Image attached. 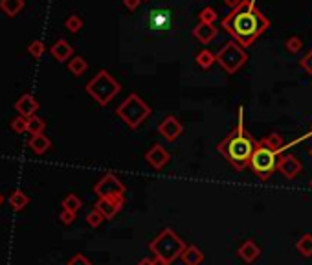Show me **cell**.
<instances>
[{
    "label": "cell",
    "mask_w": 312,
    "mask_h": 265,
    "mask_svg": "<svg viewBox=\"0 0 312 265\" xmlns=\"http://www.w3.org/2000/svg\"><path fill=\"white\" fill-rule=\"evenodd\" d=\"M268 28L270 21L254 4V0H242L241 6L232 9L230 15H226L222 21V30L228 31L233 41L241 44L242 48L250 46Z\"/></svg>",
    "instance_id": "6da1fadb"
},
{
    "label": "cell",
    "mask_w": 312,
    "mask_h": 265,
    "mask_svg": "<svg viewBox=\"0 0 312 265\" xmlns=\"http://www.w3.org/2000/svg\"><path fill=\"white\" fill-rule=\"evenodd\" d=\"M242 115H244V109L241 107L237 127L233 129V132H230L228 138H224L217 146V151L222 157H226L235 169H244L246 166H250V159L255 151V146H257V142L244 129V116Z\"/></svg>",
    "instance_id": "7a4b0ae2"
},
{
    "label": "cell",
    "mask_w": 312,
    "mask_h": 265,
    "mask_svg": "<svg viewBox=\"0 0 312 265\" xmlns=\"http://www.w3.org/2000/svg\"><path fill=\"white\" fill-rule=\"evenodd\" d=\"M119 88H121V85L107 70H99L92 80L87 83V92L103 107L119 92Z\"/></svg>",
    "instance_id": "3957f363"
},
{
    "label": "cell",
    "mask_w": 312,
    "mask_h": 265,
    "mask_svg": "<svg viewBox=\"0 0 312 265\" xmlns=\"http://www.w3.org/2000/svg\"><path fill=\"white\" fill-rule=\"evenodd\" d=\"M116 115L123 120L129 127L136 129L145 122V118L151 116V107L147 105L138 94H131V96L116 109Z\"/></svg>",
    "instance_id": "277c9868"
},
{
    "label": "cell",
    "mask_w": 312,
    "mask_h": 265,
    "mask_svg": "<svg viewBox=\"0 0 312 265\" xmlns=\"http://www.w3.org/2000/svg\"><path fill=\"white\" fill-rule=\"evenodd\" d=\"M277 160H279V153H277V151L270 149V147L263 146L261 142H257L255 151L250 159V168L254 169V173L259 177V179L266 181L277 169Z\"/></svg>",
    "instance_id": "5b68a950"
},
{
    "label": "cell",
    "mask_w": 312,
    "mask_h": 265,
    "mask_svg": "<svg viewBox=\"0 0 312 265\" xmlns=\"http://www.w3.org/2000/svg\"><path fill=\"white\" fill-rule=\"evenodd\" d=\"M151 251H153L156 256L162 258V260H165L167 263H171L175 258H178L182 252L185 251V247L184 243H182V239L178 238V236H175L173 230L167 229L151 243Z\"/></svg>",
    "instance_id": "8992f818"
},
{
    "label": "cell",
    "mask_w": 312,
    "mask_h": 265,
    "mask_svg": "<svg viewBox=\"0 0 312 265\" xmlns=\"http://www.w3.org/2000/svg\"><path fill=\"white\" fill-rule=\"evenodd\" d=\"M248 55L244 52L241 44L235 43V41H230L226 43L222 48L217 52V63L220 65V68L228 74H235V72L241 68L244 63H246Z\"/></svg>",
    "instance_id": "52a82bcc"
},
{
    "label": "cell",
    "mask_w": 312,
    "mask_h": 265,
    "mask_svg": "<svg viewBox=\"0 0 312 265\" xmlns=\"http://www.w3.org/2000/svg\"><path fill=\"white\" fill-rule=\"evenodd\" d=\"M94 192H96L99 197H123L125 186L119 182V179L112 173H107L101 181L94 186Z\"/></svg>",
    "instance_id": "ba28073f"
},
{
    "label": "cell",
    "mask_w": 312,
    "mask_h": 265,
    "mask_svg": "<svg viewBox=\"0 0 312 265\" xmlns=\"http://www.w3.org/2000/svg\"><path fill=\"white\" fill-rule=\"evenodd\" d=\"M277 169H279V173L285 175L286 179H294V177H298L299 173H301L303 166H301V160H299L298 157H294V155H285V157H281V159L277 160Z\"/></svg>",
    "instance_id": "9c48e42d"
},
{
    "label": "cell",
    "mask_w": 312,
    "mask_h": 265,
    "mask_svg": "<svg viewBox=\"0 0 312 265\" xmlns=\"http://www.w3.org/2000/svg\"><path fill=\"white\" fill-rule=\"evenodd\" d=\"M158 132L165 140L175 142L182 135V124L175 116H167V118H163L158 124Z\"/></svg>",
    "instance_id": "30bf717a"
},
{
    "label": "cell",
    "mask_w": 312,
    "mask_h": 265,
    "mask_svg": "<svg viewBox=\"0 0 312 265\" xmlns=\"http://www.w3.org/2000/svg\"><path fill=\"white\" fill-rule=\"evenodd\" d=\"M123 206V197H99L96 208L105 216V219H112Z\"/></svg>",
    "instance_id": "8fae6325"
},
{
    "label": "cell",
    "mask_w": 312,
    "mask_h": 265,
    "mask_svg": "<svg viewBox=\"0 0 312 265\" xmlns=\"http://www.w3.org/2000/svg\"><path fill=\"white\" fill-rule=\"evenodd\" d=\"M145 160L154 169H162L163 166H167V162L171 160V155H169L167 149H163L160 144H154V146L145 153Z\"/></svg>",
    "instance_id": "7c38bea8"
},
{
    "label": "cell",
    "mask_w": 312,
    "mask_h": 265,
    "mask_svg": "<svg viewBox=\"0 0 312 265\" xmlns=\"http://www.w3.org/2000/svg\"><path fill=\"white\" fill-rule=\"evenodd\" d=\"M15 110L18 112V116H24V118H30L39 110V102L33 94H22L20 98L15 103Z\"/></svg>",
    "instance_id": "4fadbf2b"
},
{
    "label": "cell",
    "mask_w": 312,
    "mask_h": 265,
    "mask_svg": "<svg viewBox=\"0 0 312 265\" xmlns=\"http://www.w3.org/2000/svg\"><path fill=\"white\" fill-rule=\"evenodd\" d=\"M50 53H52V58L55 59V61L65 63L74 58V48H72V44L66 39H57L50 46Z\"/></svg>",
    "instance_id": "5bb4252c"
},
{
    "label": "cell",
    "mask_w": 312,
    "mask_h": 265,
    "mask_svg": "<svg viewBox=\"0 0 312 265\" xmlns=\"http://www.w3.org/2000/svg\"><path fill=\"white\" fill-rule=\"evenodd\" d=\"M217 33L219 30L215 28V24H207V22H198L193 30L195 39H198L202 44H210L217 37Z\"/></svg>",
    "instance_id": "9a60e30c"
},
{
    "label": "cell",
    "mask_w": 312,
    "mask_h": 265,
    "mask_svg": "<svg viewBox=\"0 0 312 265\" xmlns=\"http://www.w3.org/2000/svg\"><path fill=\"white\" fill-rule=\"evenodd\" d=\"M28 147H30L35 155H44L50 147H52V140H50L44 132L33 135V137H30V140H28Z\"/></svg>",
    "instance_id": "2e32d148"
},
{
    "label": "cell",
    "mask_w": 312,
    "mask_h": 265,
    "mask_svg": "<svg viewBox=\"0 0 312 265\" xmlns=\"http://www.w3.org/2000/svg\"><path fill=\"white\" fill-rule=\"evenodd\" d=\"M26 6V0H0V9L8 17H17Z\"/></svg>",
    "instance_id": "e0dca14e"
},
{
    "label": "cell",
    "mask_w": 312,
    "mask_h": 265,
    "mask_svg": "<svg viewBox=\"0 0 312 265\" xmlns=\"http://www.w3.org/2000/svg\"><path fill=\"white\" fill-rule=\"evenodd\" d=\"M259 252H261L259 247H257L254 241H244L241 245V249H239V256L246 261V263H252L254 260H257Z\"/></svg>",
    "instance_id": "ac0fdd59"
},
{
    "label": "cell",
    "mask_w": 312,
    "mask_h": 265,
    "mask_svg": "<svg viewBox=\"0 0 312 265\" xmlns=\"http://www.w3.org/2000/svg\"><path fill=\"white\" fill-rule=\"evenodd\" d=\"M28 204H30V197H28L24 192L15 190L13 194L9 195V206L13 208L15 212H22V210H24Z\"/></svg>",
    "instance_id": "d6986e66"
},
{
    "label": "cell",
    "mask_w": 312,
    "mask_h": 265,
    "mask_svg": "<svg viewBox=\"0 0 312 265\" xmlns=\"http://www.w3.org/2000/svg\"><path fill=\"white\" fill-rule=\"evenodd\" d=\"M263 146L270 147V149L277 151V153H281L283 149H286L285 147V140H283V137L279 135V132H270L268 137L263 138V140H259Z\"/></svg>",
    "instance_id": "ffe728a7"
},
{
    "label": "cell",
    "mask_w": 312,
    "mask_h": 265,
    "mask_svg": "<svg viewBox=\"0 0 312 265\" xmlns=\"http://www.w3.org/2000/svg\"><path fill=\"white\" fill-rule=\"evenodd\" d=\"M197 65L200 66V68H204V70H207V68H211L213 66V63H217V53H213L211 50H200V52L197 53Z\"/></svg>",
    "instance_id": "44dd1931"
},
{
    "label": "cell",
    "mask_w": 312,
    "mask_h": 265,
    "mask_svg": "<svg viewBox=\"0 0 312 265\" xmlns=\"http://www.w3.org/2000/svg\"><path fill=\"white\" fill-rule=\"evenodd\" d=\"M87 68H88L87 59L81 58V55H74V58L68 61V70L74 75H83L85 72H87Z\"/></svg>",
    "instance_id": "7402d4cb"
},
{
    "label": "cell",
    "mask_w": 312,
    "mask_h": 265,
    "mask_svg": "<svg viewBox=\"0 0 312 265\" xmlns=\"http://www.w3.org/2000/svg\"><path fill=\"white\" fill-rule=\"evenodd\" d=\"M44 129H46V122H44L43 118H39L37 115H33V116L28 118L26 132H30L31 137H33V135H40V132H44Z\"/></svg>",
    "instance_id": "603a6c76"
},
{
    "label": "cell",
    "mask_w": 312,
    "mask_h": 265,
    "mask_svg": "<svg viewBox=\"0 0 312 265\" xmlns=\"http://www.w3.org/2000/svg\"><path fill=\"white\" fill-rule=\"evenodd\" d=\"M182 260L185 261V265H198L202 261V252L197 247H188L182 252Z\"/></svg>",
    "instance_id": "cb8c5ba5"
},
{
    "label": "cell",
    "mask_w": 312,
    "mask_h": 265,
    "mask_svg": "<svg viewBox=\"0 0 312 265\" xmlns=\"http://www.w3.org/2000/svg\"><path fill=\"white\" fill-rule=\"evenodd\" d=\"M81 208V199L77 197V195L70 194V195H66L65 199H63V210H68V212H77Z\"/></svg>",
    "instance_id": "d4e9b609"
},
{
    "label": "cell",
    "mask_w": 312,
    "mask_h": 265,
    "mask_svg": "<svg viewBox=\"0 0 312 265\" xmlns=\"http://www.w3.org/2000/svg\"><path fill=\"white\" fill-rule=\"evenodd\" d=\"M298 251L303 254V256H312V236L310 234H303L301 239L296 243Z\"/></svg>",
    "instance_id": "484cf974"
},
{
    "label": "cell",
    "mask_w": 312,
    "mask_h": 265,
    "mask_svg": "<svg viewBox=\"0 0 312 265\" xmlns=\"http://www.w3.org/2000/svg\"><path fill=\"white\" fill-rule=\"evenodd\" d=\"M65 26L70 33H77V31L83 28V18H81L79 15L72 13V15H68V18L65 21Z\"/></svg>",
    "instance_id": "4316f807"
},
{
    "label": "cell",
    "mask_w": 312,
    "mask_h": 265,
    "mask_svg": "<svg viewBox=\"0 0 312 265\" xmlns=\"http://www.w3.org/2000/svg\"><path fill=\"white\" fill-rule=\"evenodd\" d=\"M46 52V46H44L43 41H31L30 46H28V53H30L33 59H40Z\"/></svg>",
    "instance_id": "83f0119b"
},
{
    "label": "cell",
    "mask_w": 312,
    "mask_h": 265,
    "mask_svg": "<svg viewBox=\"0 0 312 265\" xmlns=\"http://www.w3.org/2000/svg\"><path fill=\"white\" fill-rule=\"evenodd\" d=\"M285 46L290 53H299L301 50H303V41H301V37L292 35V37H288V39H286Z\"/></svg>",
    "instance_id": "f1b7e54d"
},
{
    "label": "cell",
    "mask_w": 312,
    "mask_h": 265,
    "mask_svg": "<svg viewBox=\"0 0 312 265\" xmlns=\"http://www.w3.org/2000/svg\"><path fill=\"white\" fill-rule=\"evenodd\" d=\"M103 221H105V216H103L101 212H99V210H97V208H94L92 212H88V216H87V223L90 226H92V229H97V226L101 225Z\"/></svg>",
    "instance_id": "f546056e"
},
{
    "label": "cell",
    "mask_w": 312,
    "mask_h": 265,
    "mask_svg": "<svg viewBox=\"0 0 312 265\" xmlns=\"http://www.w3.org/2000/svg\"><path fill=\"white\" fill-rule=\"evenodd\" d=\"M198 18H200V22H207V24H215V21L219 18V15H217V11L213 8H204L200 13H198Z\"/></svg>",
    "instance_id": "4dcf8cb0"
},
{
    "label": "cell",
    "mask_w": 312,
    "mask_h": 265,
    "mask_svg": "<svg viewBox=\"0 0 312 265\" xmlns=\"http://www.w3.org/2000/svg\"><path fill=\"white\" fill-rule=\"evenodd\" d=\"M11 129H13V132H17V135L26 132L28 118H24V116H17V118H13V120H11Z\"/></svg>",
    "instance_id": "1f68e13d"
},
{
    "label": "cell",
    "mask_w": 312,
    "mask_h": 265,
    "mask_svg": "<svg viewBox=\"0 0 312 265\" xmlns=\"http://www.w3.org/2000/svg\"><path fill=\"white\" fill-rule=\"evenodd\" d=\"M66 265H92L90 263V260H88V258H85L83 254H75L74 258H70V260H68V263Z\"/></svg>",
    "instance_id": "d6a6232c"
},
{
    "label": "cell",
    "mask_w": 312,
    "mask_h": 265,
    "mask_svg": "<svg viewBox=\"0 0 312 265\" xmlns=\"http://www.w3.org/2000/svg\"><path fill=\"white\" fill-rule=\"evenodd\" d=\"M301 66H303L305 70H307L308 74L312 75V48L308 50V52L305 53V58L301 59Z\"/></svg>",
    "instance_id": "836d02e7"
},
{
    "label": "cell",
    "mask_w": 312,
    "mask_h": 265,
    "mask_svg": "<svg viewBox=\"0 0 312 265\" xmlns=\"http://www.w3.org/2000/svg\"><path fill=\"white\" fill-rule=\"evenodd\" d=\"M59 219L65 223V225H72L75 221V214L74 212H68V210H63L61 214H59Z\"/></svg>",
    "instance_id": "e575fe53"
},
{
    "label": "cell",
    "mask_w": 312,
    "mask_h": 265,
    "mask_svg": "<svg viewBox=\"0 0 312 265\" xmlns=\"http://www.w3.org/2000/svg\"><path fill=\"white\" fill-rule=\"evenodd\" d=\"M123 4L127 9H131V11H136L138 8H140L141 0H123Z\"/></svg>",
    "instance_id": "d590c367"
},
{
    "label": "cell",
    "mask_w": 312,
    "mask_h": 265,
    "mask_svg": "<svg viewBox=\"0 0 312 265\" xmlns=\"http://www.w3.org/2000/svg\"><path fill=\"white\" fill-rule=\"evenodd\" d=\"M241 2H242V0H224V4L228 6L230 9L239 8V6H241Z\"/></svg>",
    "instance_id": "8d00e7d4"
},
{
    "label": "cell",
    "mask_w": 312,
    "mask_h": 265,
    "mask_svg": "<svg viewBox=\"0 0 312 265\" xmlns=\"http://www.w3.org/2000/svg\"><path fill=\"white\" fill-rule=\"evenodd\" d=\"M153 265H167V261H165V260H162V258H160V256H156V258H154V260H153Z\"/></svg>",
    "instance_id": "74e56055"
},
{
    "label": "cell",
    "mask_w": 312,
    "mask_h": 265,
    "mask_svg": "<svg viewBox=\"0 0 312 265\" xmlns=\"http://www.w3.org/2000/svg\"><path fill=\"white\" fill-rule=\"evenodd\" d=\"M138 265H153V260H147V258H145V260H141Z\"/></svg>",
    "instance_id": "f35d334b"
},
{
    "label": "cell",
    "mask_w": 312,
    "mask_h": 265,
    "mask_svg": "<svg viewBox=\"0 0 312 265\" xmlns=\"http://www.w3.org/2000/svg\"><path fill=\"white\" fill-rule=\"evenodd\" d=\"M2 203H4V195L0 194V206H2Z\"/></svg>",
    "instance_id": "ab89813d"
},
{
    "label": "cell",
    "mask_w": 312,
    "mask_h": 265,
    "mask_svg": "<svg viewBox=\"0 0 312 265\" xmlns=\"http://www.w3.org/2000/svg\"><path fill=\"white\" fill-rule=\"evenodd\" d=\"M308 153H310V157H312V147H310V151H308Z\"/></svg>",
    "instance_id": "60d3db41"
},
{
    "label": "cell",
    "mask_w": 312,
    "mask_h": 265,
    "mask_svg": "<svg viewBox=\"0 0 312 265\" xmlns=\"http://www.w3.org/2000/svg\"><path fill=\"white\" fill-rule=\"evenodd\" d=\"M141 2H149V0H141Z\"/></svg>",
    "instance_id": "b9f144b4"
},
{
    "label": "cell",
    "mask_w": 312,
    "mask_h": 265,
    "mask_svg": "<svg viewBox=\"0 0 312 265\" xmlns=\"http://www.w3.org/2000/svg\"><path fill=\"white\" fill-rule=\"evenodd\" d=\"M310 135H312V129H310Z\"/></svg>",
    "instance_id": "7bdbcfd3"
},
{
    "label": "cell",
    "mask_w": 312,
    "mask_h": 265,
    "mask_svg": "<svg viewBox=\"0 0 312 265\" xmlns=\"http://www.w3.org/2000/svg\"><path fill=\"white\" fill-rule=\"evenodd\" d=\"M310 186H312V181H310Z\"/></svg>",
    "instance_id": "ee69618b"
}]
</instances>
